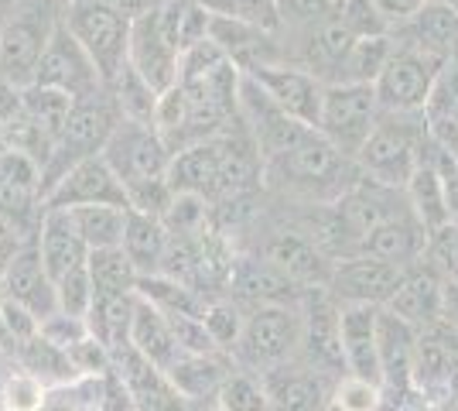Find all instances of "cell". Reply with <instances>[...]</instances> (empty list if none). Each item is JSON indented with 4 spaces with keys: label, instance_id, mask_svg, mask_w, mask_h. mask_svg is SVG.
Here are the masks:
<instances>
[{
    "label": "cell",
    "instance_id": "6da1fadb",
    "mask_svg": "<svg viewBox=\"0 0 458 411\" xmlns=\"http://www.w3.org/2000/svg\"><path fill=\"white\" fill-rule=\"evenodd\" d=\"M360 176L356 158L343 155L322 131H308L287 151L264 161V189L298 206H332Z\"/></svg>",
    "mask_w": 458,
    "mask_h": 411
},
{
    "label": "cell",
    "instance_id": "7a4b0ae2",
    "mask_svg": "<svg viewBox=\"0 0 458 411\" xmlns=\"http://www.w3.org/2000/svg\"><path fill=\"white\" fill-rule=\"evenodd\" d=\"M103 158L114 165V172L123 182L131 210L165 219L178 193L172 189V178H168L174 151L161 137V131L154 124H140V120H120Z\"/></svg>",
    "mask_w": 458,
    "mask_h": 411
},
{
    "label": "cell",
    "instance_id": "3957f363",
    "mask_svg": "<svg viewBox=\"0 0 458 411\" xmlns=\"http://www.w3.org/2000/svg\"><path fill=\"white\" fill-rule=\"evenodd\" d=\"M69 0H14L0 28V79L31 86L45 48L65 24Z\"/></svg>",
    "mask_w": 458,
    "mask_h": 411
},
{
    "label": "cell",
    "instance_id": "277c9868",
    "mask_svg": "<svg viewBox=\"0 0 458 411\" xmlns=\"http://www.w3.org/2000/svg\"><path fill=\"white\" fill-rule=\"evenodd\" d=\"M428 151V117L424 114H383L356 158L360 172L390 189H407Z\"/></svg>",
    "mask_w": 458,
    "mask_h": 411
},
{
    "label": "cell",
    "instance_id": "5b68a950",
    "mask_svg": "<svg viewBox=\"0 0 458 411\" xmlns=\"http://www.w3.org/2000/svg\"><path fill=\"white\" fill-rule=\"evenodd\" d=\"M120 120L123 117H120V107H116L110 90H99L93 97H82L72 103L69 120H65L55 148H52V158L45 165V196L52 193V185L69 168H76L79 161L106 151V144H110V137H114Z\"/></svg>",
    "mask_w": 458,
    "mask_h": 411
},
{
    "label": "cell",
    "instance_id": "8992f818",
    "mask_svg": "<svg viewBox=\"0 0 458 411\" xmlns=\"http://www.w3.org/2000/svg\"><path fill=\"white\" fill-rule=\"evenodd\" d=\"M301 330H305L301 302L250 309L240 343L233 350L236 367L267 373L274 367H284L291 360H298L301 356Z\"/></svg>",
    "mask_w": 458,
    "mask_h": 411
},
{
    "label": "cell",
    "instance_id": "52a82bcc",
    "mask_svg": "<svg viewBox=\"0 0 458 411\" xmlns=\"http://www.w3.org/2000/svg\"><path fill=\"white\" fill-rule=\"evenodd\" d=\"M65 28L76 35V41L86 48V56L99 69L103 82L110 86L123 65L131 59V28L134 21L120 14L116 7L103 0H69Z\"/></svg>",
    "mask_w": 458,
    "mask_h": 411
},
{
    "label": "cell",
    "instance_id": "ba28073f",
    "mask_svg": "<svg viewBox=\"0 0 458 411\" xmlns=\"http://www.w3.org/2000/svg\"><path fill=\"white\" fill-rule=\"evenodd\" d=\"M380 117L383 107L380 97H377V86H366V82H328L325 86L318 131L343 155L360 158L363 144L377 131Z\"/></svg>",
    "mask_w": 458,
    "mask_h": 411
},
{
    "label": "cell",
    "instance_id": "9c48e42d",
    "mask_svg": "<svg viewBox=\"0 0 458 411\" xmlns=\"http://www.w3.org/2000/svg\"><path fill=\"white\" fill-rule=\"evenodd\" d=\"M397 41V39H394ZM445 62L420 52L414 45L397 41L386 69L377 79V97H380L383 114H424L428 99L435 93Z\"/></svg>",
    "mask_w": 458,
    "mask_h": 411
},
{
    "label": "cell",
    "instance_id": "30bf717a",
    "mask_svg": "<svg viewBox=\"0 0 458 411\" xmlns=\"http://www.w3.org/2000/svg\"><path fill=\"white\" fill-rule=\"evenodd\" d=\"M301 364L328 377L332 384L345 377V353H343V305L332 298L328 288H308L301 295Z\"/></svg>",
    "mask_w": 458,
    "mask_h": 411
},
{
    "label": "cell",
    "instance_id": "8fae6325",
    "mask_svg": "<svg viewBox=\"0 0 458 411\" xmlns=\"http://www.w3.org/2000/svg\"><path fill=\"white\" fill-rule=\"evenodd\" d=\"M31 86L58 90V93H65V97H72V99L93 97L99 90H106L99 69H96L93 59L86 56V48L79 45L76 35H72L65 24L58 28V35L52 39V45L45 48Z\"/></svg>",
    "mask_w": 458,
    "mask_h": 411
},
{
    "label": "cell",
    "instance_id": "7c38bea8",
    "mask_svg": "<svg viewBox=\"0 0 458 411\" xmlns=\"http://www.w3.org/2000/svg\"><path fill=\"white\" fill-rule=\"evenodd\" d=\"M240 120H243L247 134L253 137L260 161L277 158L294 141H301L308 131H315V127H308V124L294 120L291 114H284L250 76H243V82H240Z\"/></svg>",
    "mask_w": 458,
    "mask_h": 411
},
{
    "label": "cell",
    "instance_id": "4fadbf2b",
    "mask_svg": "<svg viewBox=\"0 0 458 411\" xmlns=\"http://www.w3.org/2000/svg\"><path fill=\"white\" fill-rule=\"evenodd\" d=\"M76 206H123L131 210V199L114 165L103 155H93L69 168L45 196V210H76Z\"/></svg>",
    "mask_w": 458,
    "mask_h": 411
},
{
    "label": "cell",
    "instance_id": "5bb4252c",
    "mask_svg": "<svg viewBox=\"0 0 458 411\" xmlns=\"http://www.w3.org/2000/svg\"><path fill=\"white\" fill-rule=\"evenodd\" d=\"M260 257H267L270 264L281 274H287L301 292L328 288V278H332V268H335V261L301 230V223L270 230V236L260 247Z\"/></svg>",
    "mask_w": 458,
    "mask_h": 411
},
{
    "label": "cell",
    "instance_id": "9a60e30c",
    "mask_svg": "<svg viewBox=\"0 0 458 411\" xmlns=\"http://www.w3.org/2000/svg\"><path fill=\"white\" fill-rule=\"evenodd\" d=\"M0 213L11 216L28 234H38L45 213V176L38 161L24 151H0Z\"/></svg>",
    "mask_w": 458,
    "mask_h": 411
},
{
    "label": "cell",
    "instance_id": "2e32d148",
    "mask_svg": "<svg viewBox=\"0 0 458 411\" xmlns=\"http://www.w3.org/2000/svg\"><path fill=\"white\" fill-rule=\"evenodd\" d=\"M250 76L264 93H267L284 114H291L294 120H301L308 127L318 131V117H322V97L325 82L318 76H311L301 65L291 62H274V65H257L243 73Z\"/></svg>",
    "mask_w": 458,
    "mask_h": 411
},
{
    "label": "cell",
    "instance_id": "e0dca14e",
    "mask_svg": "<svg viewBox=\"0 0 458 411\" xmlns=\"http://www.w3.org/2000/svg\"><path fill=\"white\" fill-rule=\"evenodd\" d=\"M403 278V268L386 264L377 257H343L335 261L332 278H328V292L339 305H377L383 309Z\"/></svg>",
    "mask_w": 458,
    "mask_h": 411
},
{
    "label": "cell",
    "instance_id": "ac0fdd59",
    "mask_svg": "<svg viewBox=\"0 0 458 411\" xmlns=\"http://www.w3.org/2000/svg\"><path fill=\"white\" fill-rule=\"evenodd\" d=\"M161 7V4H157ZM148 11L134 18L131 28V65H134L140 76L151 82L157 93H168L178 76H182V48L172 41V35L165 31L161 24V11Z\"/></svg>",
    "mask_w": 458,
    "mask_h": 411
},
{
    "label": "cell",
    "instance_id": "d6986e66",
    "mask_svg": "<svg viewBox=\"0 0 458 411\" xmlns=\"http://www.w3.org/2000/svg\"><path fill=\"white\" fill-rule=\"evenodd\" d=\"M229 298H236L243 309H260V305H287L301 302V288L281 274L267 257L260 254H236L233 271H229Z\"/></svg>",
    "mask_w": 458,
    "mask_h": 411
},
{
    "label": "cell",
    "instance_id": "ffe728a7",
    "mask_svg": "<svg viewBox=\"0 0 458 411\" xmlns=\"http://www.w3.org/2000/svg\"><path fill=\"white\" fill-rule=\"evenodd\" d=\"M390 313H397L411 326H435L445 319V271L435 268L428 257L403 268V278L394 298L386 302Z\"/></svg>",
    "mask_w": 458,
    "mask_h": 411
},
{
    "label": "cell",
    "instance_id": "44dd1931",
    "mask_svg": "<svg viewBox=\"0 0 458 411\" xmlns=\"http://www.w3.org/2000/svg\"><path fill=\"white\" fill-rule=\"evenodd\" d=\"M233 371L236 360L229 353H182L165 373L191 408H212Z\"/></svg>",
    "mask_w": 458,
    "mask_h": 411
},
{
    "label": "cell",
    "instance_id": "7402d4cb",
    "mask_svg": "<svg viewBox=\"0 0 458 411\" xmlns=\"http://www.w3.org/2000/svg\"><path fill=\"white\" fill-rule=\"evenodd\" d=\"M4 278H7V298L11 302H21L24 309H31L38 319H48L52 313H58L55 281H52V274L45 271V261L38 254L35 236L7 261Z\"/></svg>",
    "mask_w": 458,
    "mask_h": 411
},
{
    "label": "cell",
    "instance_id": "603a6c76",
    "mask_svg": "<svg viewBox=\"0 0 458 411\" xmlns=\"http://www.w3.org/2000/svg\"><path fill=\"white\" fill-rule=\"evenodd\" d=\"M260 377L267 384L274 411H325L332 388H335L328 377L311 371L301 360H291L284 367H274Z\"/></svg>",
    "mask_w": 458,
    "mask_h": 411
},
{
    "label": "cell",
    "instance_id": "cb8c5ba5",
    "mask_svg": "<svg viewBox=\"0 0 458 411\" xmlns=\"http://www.w3.org/2000/svg\"><path fill=\"white\" fill-rule=\"evenodd\" d=\"M428 244H431L428 227L414 216V210H403V213L386 219L383 227H377L373 234L366 236L360 254L397 264V268H411V264L428 257Z\"/></svg>",
    "mask_w": 458,
    "mask_h": 411
},
{
    "label": "cell",
    "instance_id": "d4e9b609",
    "mask_svg": "<svg viewBox=\"0 0 458 411\" xmlns=\"http://www.w3.org/2000/svg\"><path fill=\"white\" fill-rule=\"evenodd\" d=\"M390 35L441 62L458 59V11L445 7V4H435V0H428L414 18L397 24Z\"/></svg>",
    "mask_w": 458,
    "mask_h": 411
},
{
    "label": "cell",
    "instance_id": "484cf974",
    "mask_svg": "<svg viewBox=\"0 0 458 411\" xmlns=\"http://www.w3.org/2000/svg\"><path fill=\"white\" fill-rule=\"evenodd\" d=\"M35 244H38V254L45 261V271L52 274V281L65 278L82 264H89V247L79 236L76 223L65 210H45L41 213Z\"/></svg>",
    "mask_w": 458,
    "mask_h": 411
},
{
    "label": "cell",
    "instance_id": "4316f807",
    "mask_svg": "<svg viewBox=\"0 0 458 411\" xmlns=\"http://www.w3.org/2000/svg\"><path fill=\"white\" fill-rule=\"evenodd\" d=\"M377 322H380V309L377 305H343L345 371L356 373V377H369V381H380Z\"/></svg>",
    "mask_w": 458,
    "mask_h": 411
},
{
    "label": "cell",
    "instance_id": "83f0119b",
    "mask_svg": "<svg viewBox=\"0 0 458 411\" xmlns=\"http://www.w3.org/2000/svg\"><path fill=\"white\" fill-rule=\"evenodd\" d=\"M127 257L134 261V268L140 278H151V274L165 271V261H168V247H172V230L161 216L140 213L131 210L127 213V230H123V244H120Z\"/></svg>",
    "mask_w": 458,
    "mask_h": 411
},
{
    "label": "cell",
    "instance_id": "f1b7e54d",
    "mask_svg": "<svg viewBox=\"0 0 458 411\" xmlns=\"http://www.w3.org/2000/svg\"><path fill=\"white\" fill-rule=\"evenodd\" d=\"M403 193H407V202H411L414 216L428 227V234H435V230H441L445 223H452V213H448V193H445V172H441V165L435 161L431 151H424L418 172L411 176V182H407Z\"/></svg>",
    "mask_w": 458,
    "mask_h": 411
},
{
    "label": "cell",
    "instance_id": "f546056e",
    "mask_svg": "<svg viewBox=\"0 0 458 411\" xmlns=\"http://www.w3.org/2000/svg\"><path fill=\"white\" fill-rule=\"evenodd\" d=\"M131 347L140 356H148L151 364H157L161 371H168L174 360L182 356V347L174 339L168 315L161 313L157 305H151L148 298H140V295H137V313H134V326H131Z\"/></svg>",
    "mask_w": 458,
    "mask_h": 411
},
{
    "label": "cell",
    "instance_id": "4dcf8cb0",
    "mask_svg": "<svg viewBox=\"0 0 458 411\" xmlns=\"http://www.w3.org/2000/svg\"><path fill=\"white\" fill-rule=\"evenodd\" d=\"M134 313H137V295H96L86 322H89V333H93L103 347L120 350V347L131 343Z\"/></svg>",
    "mask_w": 458,
    "mask_h": 411
},
{
    "label": "cell",
    "instance_id": "1f68e13d",
    "mask_svg": "<svg viewBox=\"0 0 458 411\" xmlns=\"http://www.w3.org/2000/svg\"><path fill=\"white\" fill-rule=\"evenodd\" d=\"M14 360H18L24 371L41 377L48 388H65V384H76L79 381L69 353L62 350V347H55V343H48L41 333L31 336L28 343H21L18 350H14Z\"/></svg>",
    "mask_w": 458,
    "mask_h": 411
},
{
    "label": "cell",
    "instance_id": "d6a6232c",
    "mask_svg": "<svg viewBox=\"0 0 458 411\" xmlns=\"http://www.w3.org/2000/svg\"><path fill=\"white\" fill-rule=\"evenodd\" d=\"M76 223L79 236L86 240L89 254L103 251V247H120L123 244V230H127V213L123 206H76L65 210Z\"/></svg>",
    "mask_w": 458,
    "mask_h": 411
},
{
    "label": "cell",
    "instance_id": "836d02e7",
    "mask_svg": "<svg viewBox=\"0 0 458 411\" xmlns=\"http://www.w3.org/2000/svg\"><path fill=\"white\" fill-rule=\"evenodd\" d=\"M106 90L114 93L116 107H120V117L123 120H140V124H154V120H157L161 93L137 73L131 62L123 65V73H120Z\"/></svg>",
    "mask_w": 458,
    "mask_h": 411
},
{
    "label": "cell",
    "instance_id": "e575fe53",
    "mask_svg": "<svg viewBox=\"0 0 458 411\" xmlns=\"http://www.w3.org/2000/svg\"><path fill=\"white\" fill-rule=\"evenodd\" d=\"M394 48H397L394 35L360 39L349 48V56H345L335 82H366V86H377V79H380V73L386 69L390 56H394Z\"/></svg>",
    "mask_w": 458,
    "mask_h": 411
},
{
    "label": "cell",
    "instance_id": "d590c367",
    "mask_svg": "<svg viewBox=\"0 0 458 411\" xmlns=\"http://www.w3.org/2000/svg\"><path fill=\"white\" fill-rule=\"evenodd\" d=\"M89 274H93L96 295H137L140 274L123 247H103L89 254Z\"/></svg>",
    "mask_w": 458,
    "mask_h": 411
},
{
    "label": "cell",
    "instance_id": "8d00e7d4",
    "mask_svg": "<svg viewBox=\"0 0 458 411\" xmlns=\"http://www.w3.org/2000/svg\"><path fill=\"white\" fill-rule=\"evenodd\" d=\"M48 394H52V388L31 371H24L11 356V367L4 373V384H0V411H45Z\"/></svg>",
    "mask_w": 458,
    "mask_h": 411
},
{
    "label": "cell",
    "instance_id": "74e56055",
    "mask_svg": "<svg viewBox=\"0 0 458 411\" xmlns=\"http://www.w3.org/2000/svg\"><path fill=\"white\" fill-rule=\"evenodd\" d=\"M202 322H206V330H209L212 343L233 356L236 343H240V333H243V322H247V309H243L236 298H229V295H216V298L206 302Z\"/></svg>",
    "mask_w": 458,
    "mask_h": 411
},
{
    "label": "cell",
    "instance_id": "f35d334b",
    "mask_svg": "<svg viewBox=\"0 0 458 411\" xmlns=\"http://www.w3.org/2000/svg\"><path fill=\"white\" fill-rule=\"evenodd\" d=\"M216 405L223 411H274L264 377L253 371H243V367H236L229 373V381L223 384Z\"/></svg>",
    "mask_w": 458,
    "mask_h": 411
},
{
    "label": "cell",
    "instance_id": "ab89813d",
    "mask_svg": "<svg viewBox=\"0 0 458 411\" xmlns=\"http://www.w3.org/2000/svg\"><path fill=\"white\" fill-rule=\"evenodd\" d=\"M332 401L345 411H383V405H386V391H383L380 381L345 373V377L335 381V388H332Z\"/></svg>",
    "mask_w": 458,
    "mask_h": 411
},
{
    "label": "cell",
    "instance_id": "60d3db41",
    "mask_svg": "<svg viewBox=\"0 0 458 411\" xmlns=\"http://www.w3.org/2000/svg\"><path fill=\"white\" fill-rule=\"evenodd\" d=\"M55 298H58V313L86 319L96 302V285H93V274H89V264H82V268L69 271L65 278H58Z\"/></svg>",
    "mask_w": 458,
    "mask_h": 411
},
{
    "label": "cell",
    "instance_id": "b9f144b4",
    "mask_svg": "<svg viewBox=\"0 0 458 411\" xmlns=\"http://www.w3.org/2000/svg\"><path fill=\"white\" fill-rule=\"evenodd\" d=\"M212 14L223 18H236L267 28V31H281V14H277V0H202Z\"/></svg>",
    "mask_w": 458,
    "mask_h": 411
},
{
    "label": "cell",
    "instance_id": "7bdbcfd3",
    "mask_svg": "<svg viewBox=\"0 0 458 411\" xmlns=\"http://www.w3.org/2000/svg\"><path fill=\"white\" fill-rule=\"evenodd\" d=\"M69 353V360H72V367H76L79 381L82 377H110L114 373V350L110 347H103L93 333L86 336V339H79Z\"/></svg>",
    "mask_w": 458,
    "mask_h": 411
},
{
    "label": "cell",
    "instance_id": "ee69618b",
    "mask_svg": "<svg viewBox=\"0 0 458 411\" xmlns=\"http://www.w3.org/2000/svg\"><path fill=\"white\" fill-rule=\"evenodd\" d=\"M339 18L356 39H373V35H390V24L383 21L373 0H343L339 4Z\"/></svg>",
    "mask_w": 458,
    "mask_h": 411
},
{
    "label": "cell",
    "instance_id": "f6af8a7d",
    "mask_svg": "<svg viewBox=\"0 0 458 411\" xmlns=\"http://www.w3.org/2000/svg\"><path fill=\"white\" fill-rule=\"evenodd\" d=\"M277 14H281V31H291L335 14V0H277Z\"/></svg>",
    "mask_w": 458,
    "mask_h": 411
},
{
    "label": "cell",
    "instance_id": "bcb514c9",
    "mask_svg": "<svg viewBox=\"0 0 458 411\" xmlns=\"http://www.w3.org/2000/svg\"><path fill=\"white\" fill-rule=\"evenodd\" d=\"M41 336L48 343H55L62 350H72L79 339L89 336V322L79 319V315H65V313H52L48 319H41Z\"/></svg>",
    "mask_w": 458,
    "mask_h": 411
},
{
    "label": "cell",
    "instance_id": "7dc6e473",
    "mask_svg": "<svg viewBox=\"0 0 458 411\" xmlns=\"http://www.w3.org/2000/svg\"><path fill=\"white\" fill-rule=\"evenodd\" d=\"M428 261H431L435 268H441L445 274H458V219L445 223L441 230L431 234Z\"/></svg>",
    "mask_w": 458,
    "mask_h": 411
},
{
    "label": "cell",
    "instance_id": "c3c4849f",
    "mask_svg": "<svg viewBox=\"0 0 458 411\" xmlns=\"http://www.w3.org/2000/svg\"><path fill=\"white\" fill-rule=\"evenodd\" d=\"M373 4H377V11L383 14V21L390 24V31H394L397 24H403V21L414 18V14H418L428 0H373Z\"/></svg>",
    "mask_w": 458,
    "mask_h": 411
},
{
    "label": "cell",
    "instance_id": "681fc988",
    "mask_svg": "<svg viewBox=\"0 0 458 411\" xmlns=\"http://www.w3.org/2000/svg\"><path fill=\"white\" fill-rule=\"evenodd\" d=\"M103 4H110V7H116L120 14H127V18L134 21V18H140V14L154 11L157 4H165V0H103Z\"/></svg>",
    "mask_w": 458,
    "mask_h": 411
},
{
    "label": "cell",
    "instance_id": "f907efd6",
    "mask_svg": "<svg viewBox=\"0 0 458 411\" xmlns=\"http://www.w3.org/2000/svg\"><path fill=\"white\" fill-rule=\"evenodd\" d=\"M445 193H448V213L452 219H458V165L445 172Z\"/></svg>",
    "mask_w": 458,
    "mask_h": 411
},
{
    "label": "cell",
    "instance_id": "816d5d0a",
    "mask_svg": "<svg viewBox=\"0 0 458 411\" xmlns=\"http://www.w3.org/2000/svg\"><path fill=\"white\" fill-rule=\"evenodd\" d=\"M14 336H11V326H7V313H4V302H0V353L14 356Z\"/></svg>",
    "mask_w": 458,
    "mask_h": 411
},
{
    "label": "cell",
    "instance_id": "f5cc1de1",
    "mask_svg": "<svg viewBox=\"0 0 458 411\" xmlns=\"http://www.w3.org/2000/svg\"><path fill=\"white\" fill-rule=\"evenodd\" d=\"M14 0H0V28H4V18H7V7H11Z\"/></svg>",
    "mask_w": 458,
    "mask_h": 411
},
{
    "label": "cell",
    "instance_id": "db71d44e",
    "mask_svg": "<svg viewBox=\"0 0 458 411\" xmlns=\"http://www.w3.org/2000/svg\"><path fill=\"white\" fill-rule=\"evenodd\" d=\"M0 302H7V278L0 271Z\"/></svg>",
    "mask_w": 458,
    "mask_h": 411
},
{
    "label": "cell",
    "instance_id": "11a10c76",
    "mask_svg": "<svg viewBox=\"0 0 458 411\" xmlns=\"http://www.w3.org/2000/svg\"><path fill=\"white\" fill-rule=\"evenodd\" d=\"M435 4H445V7H452V11H458V0H435Z\"/></svg>",
    "mask_w": 458,
    "mask_h": 411
},
{
    "label": "cell",
    "instance_id": "9f6ffc18",
    "mask_svg": "<svg viewBox=\"0 0 458 411\" xmlns=\"http://www.w3.org/2000/svg\"><path fill=\"white\" fill-rule=\"evenodd\" d=\"M0 151H4V131H0Z\"/></svg>",
    "mask_w": 458,
    "mask_h": 411
}]
</instances>
